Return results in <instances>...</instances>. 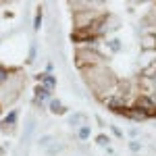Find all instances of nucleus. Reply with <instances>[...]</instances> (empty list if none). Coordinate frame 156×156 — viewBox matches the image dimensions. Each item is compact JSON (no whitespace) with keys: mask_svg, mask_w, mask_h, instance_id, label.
<instances>
[{"mask_svg":"<svg viewBox=\"0 0 156 156\" xmlns=\"http://www.w3.org/2000/svg\"><path fill=\"white\" fill-rule=\"evenodd\" d=\"M48 108H50L52 115H65V112H67V106L60 102L58 98H52V100L48 102Z\"/></svg>","mask_w":156,"mask_h":156,"instance_id":"nucleus-12","label":"nucleus"},{"mask_svg":"<svg viewBox=\"0 0 156 156\" xmlns=\"http://www.w3.org/2000/svg\"><path fill=\"white\" fill-rule=\"evenodd\" d=\"M129 150H131V152H140V150H142V142H140V140H131V142H129Z\"/></svg>","mask_w":156,"mask_h":156,"instance_id":"nucleus-20","label":"nucleus"},{"mask_svg":"<svg viewBox=\"0 0 156 156\" xmlns=\"http://www.w3.org/2000/svg\"><path fill=\"white\" fill-rule=\"evenodd\" d=\"M65 150H67V142H65L62 137H58V135H56V137H54V142H52V144L44 150V154H46V156H60Z\"/></svg>","mask_w":156,"mask_h":156,"instance_id":"nucleus-7","label":"nucleus"},{"mask_svg":"<svg viewBox=\"0 0 156 156\" xmlns=\"http://www.w3.org/2000/svg\"><path fill=\"white\" fill-rule=\"evenodd\" d=\"M81 73V79L83 83L92 90V94L98 98H108L117 92V85H119V79L117 75L108 69L106 65H96V67H90V69H83Z\"/></svg>","mask_w":156,"mask_h":156,"instance_id":"nucleus-1","label":"nucleus"},{"mask_svg":"<svg viewBox=\"0 0 156 156\" xmlns=\"http://www.w3.org/2000/svg\"><path fill=\"white\" fill-rule=\"evenodd\" d=\"M54 137H56V135H52V133H46V135L37 137V148H40V150L44 152V150H46V148H48V146L54 142Z\"/></svg>","mask_w":156,"mask_h":156,"instance_id":"nucleus-13","label":"nucleus"},{"mask_svg":"<svg viewBox=\"0 0 156 156\" xmlns=\"http://www.w3.org/2000/svg\"><path fill=\"white\" fill-rule=\"evenodd\" d=\"M96 65H106L104 56L96 50V46H81V48H77V52H75V67L79 71L96 67Z\"/></svg>","mask_w":156,"mask_h":156,"instance_id":"nucleus-3","label":"nucleus"},{"mask_svg":"<svg viewBox=\"0 0 156 156\" xmlns=\"http://www.w3.org/2000/svg\"><path fill=\"white\" fill-rule=\"evenodd\" d=\"M108 142H110V140H108V135H104V133H100V135L96 137V144H98V146H104V148H108Z\"/></svg>","mask_w":156,"mask_h":156,"instance_id":"nucleus-19","label":"nucleus"},{"mask_svg":"<svg viewBox=\"0 0 156 156\" xmlns=\"http://www.w3.org/2000/svg\"><path fill=\"white\" fill-rule=\"evenodd\" d=\"M106 46L110 52H119L121 50V40H117V37H110V40H106Z\"/></svg>","mask_w":156,"mask_h":156,"instance_id":"nucleus-16","label":"nucleus"},{"mask_svg":"<svg viewBox=\"0 0 156 156\" xmlns=\"http://www.w3.org/2000/svg\"><path fill=\"white\" fill-rule=\"evenodd\" d=\"M137 133H140V131H137V129H135V127H131V129H129V135H131L133 140H135V137H137Z\"/></svg>","mask_w":156,"mask_h":156,"instance_id":"nucleus-21","label":"nucleus"},{"mask_svg":"<svg viewBox=\"0 0 156 156\" xmlns=\"http://www.w3.org/2000/svg\"><path fill=\"white\" fill-rule=\"evenodd\" d=\"M90 135H92V127H90V125H83L81 129H77V140H79V142L90 140Z\"/></svg>","mask_w":156,"mask_h":156,"instance_id":"nucleus-15","label":"nucleus"},{"mask_svg":"<svg viewBox=\"0 0 156 156\" xmlns=\"http://www.w3.org/2000/svg\"><path fill=\"white\" fill-rule=\"evenodd\" d=\"M142 48L144 50H156V36H144L142 37Z\"/></svg>","mask_w":156,"mask_h":156,"instance_id":"nucleus-14","label":"nucleus"},{"mask_svg":"<svg viewBox=\"0 0 156 156\" xmlns=\"http://www.w3.org/2000/svg\"><path fill=\"white\" fill-rule=\"evenodd\" d=\"M135 108H142L148 117H156V94H137L135 102H133Z\"/></svg>","mask_w":156,"mask_h":156,"instance_id":"nucleus-5","label":"nucleus"},{"mask_svg":"<svg viewBox=\"0 0 156 156\" xmlns=\"http://www.w3.org/2000/svg\"><path fill=\"white\" fill-rule=\"evenodd\" d=\"M37 56V44L36 42H31V48H29V56H27V65H31Z\"/></svg>","mask_w":156,"mask_h":156,"instance_id":"nucleus-18","label":"nucleus"},{"mask_svg":"<svg viewBox=\"0 0 156 156\" xmlns=\"http://www.w3.org/2000/svg\"><path fill=\"white\" fill-rule=\"evenodd\" d=\"M42 17H44V12H42V9H37L36 17H34V29L36 31H40V27H42Z\"/></svg>","mask_w":156,"mask_h":156,"instance_id":"nucleus-17","label":"nucleus"},{"mask_svg":"<svg viewBox=\"0 0 156 156\" xmlns=\"http://www.w3.org/2000/svg\"><path fill=\"white\" fill-rule=\"evenodd\" d=\"M112 133H115V135H117V137H123V133H121L119 129H117V127H112Z\"/></svg>","mask_w":156,"mask_h":156,"instance_id":"nucleus-22","label":"nucleus"},{"mask_svg":"<svg viewBox=\"0 0 156 156\" xmlns=\"http://www.w3.org/2000/svg\"><path fill=\"white\" fill-rule=\"evenodd\" d=\"M36 125H37L36 117H27L25 127H23V144H27V142L31 140V135H34V131H36Z\"/></svg>","mask_w":156,"mask_h":156,"instance_id":"nucleus-11","label":"nucleus"},{"mask_svg":"<svg viewBox=\"0 0 156 156\" xmlns=\"http://www.w3.org/2000/svg\"><path fill=\"white\" fill-rule=\"evenodd\" d=\"M102 15L98 11H81V12H73V27L75 31H85L90 29L94 21H98Z\"/></svg>","mask_w":156,"mask_h":156,"instance_id":"nucleus-4","label":"nucleus"},{"mask_svg":"<svg viewBox=\"0 0 156 156\" xmlns=\"http://www.w3.org/2000/svg\"><path fill=\"white\" fill-rule=\"evenodd\" d=\"M37 81H40V85H44L48 92L56 90V77H54L52 73H40V75H37Z\"/></svg>","mask_w":156,"mask_h":156,"instance_id":"nucleus-10","label":"nucleus"},{"mask_svg":"<svg viewBox=\"0 0 156 156\" xmlns=\"http://www.w3.org/2000/svg\"><path fill=\"white\" fill-rule=\"evenodd\" d=\"M25 87V77L21 71H11L9 79L0 83V108L15 104Z\"/></svg>","mask_w":156,"mask_h":156,"instance_id":"nucleus-2","label":"nucleus"},{"mask_svg":"<svg viewBox=\"0 0 156 156\" xmlns=\"http://www.w3.org/2000/svg\"><path fill=\"white\" fill-rule=\"evenodd\" d=\"M17 117H19V110H11V112L2 119V123H0V131L4 133V135H9V133L15 131V127H17Z\"/></svg>","mask_w":156,"mask_h":156,"instance_id":"nucleus-6","label":"nucleus"},{"mask_svg":"<svg viewBox=\"0 0 156 156\" xmlns=\"http://www.w3.org/2000/svg\"><path fill=\"white\" fill-rule=\"evenodd\" d=\"M152 90H154V92H156V75H154V77H152Z\"/></svg>","mask_w":156,"mask_h":156,"instance_id":"nucleus-23","label":"nucleus"},{"mask_svg":"<svg viewBox=\"0 0 156 156\" xmlns=\"http://www.w3.org/2000/svg\"><path fill=\"white\" fill-rule=\"evenodd\" d=\"M50 100H52V92H48L44 85H37V87H36V94H34V104L42 108L46 102H50Z\"/></svg>","mask_w":156,"mask_h":156,"instance_id":"nucleus-8","label":"nucleus"},{"mask_svg":"<svg viewBox=\"0 0 156 156\" xmlns=\"http://www.w3.org/2000/svg\"><path fill=\"white\" fill-rule=\"evenodd\" d=\"M69 125H71L73 129H81L83 125H90V117L85 115V112H73V115H69Z\"/></svg>","mask_w":156,"mask_h":156,"instance_id":"nucleus-9","label":"nucleus"}]
</instances>
